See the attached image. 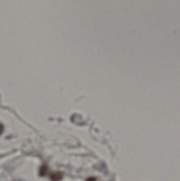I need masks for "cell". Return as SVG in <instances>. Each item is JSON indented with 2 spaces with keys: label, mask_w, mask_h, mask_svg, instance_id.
Segmentation results:
<instances>
[{
  "label": "cell",
  "mask_w": 180,
  "mask_h": 181,
  "mask_svg": "<svg viewBox=\"0 0 180 181\" xmlns=\"http://www.w3.org/2000/svg\"><path fill=\"white\" fill-rule=\"evenodd\" d=\"M63 177V175L61 173H54L50 176L51 179L53 181H58Z\"/></svg>",
  "instance_id": "obj_1"
},
{
  "label": "cell",
  "mask_w": 180,
  "mask_h": 181,
  "mask_svg": "<svg viewBox=\"0 0 180 181\" xmlns=\"http://www.w3.org/2000/svg\"><path fill=\"white\" fill-rule=\"evenodd\" d=\"M3 131H4V127H3L2 124L0 123V135H2Z\"/></svg>",
  "instance_id": "obj_2"
}]
</instances>
